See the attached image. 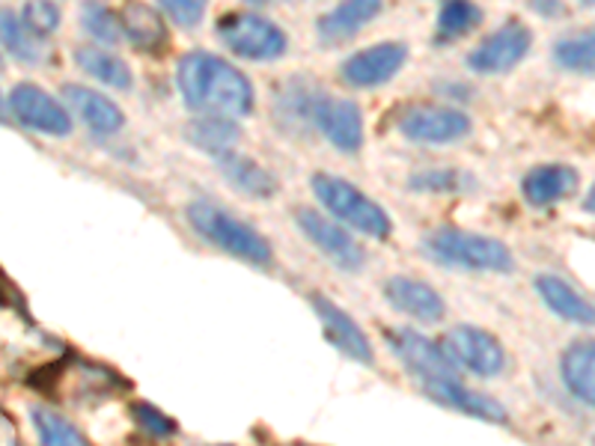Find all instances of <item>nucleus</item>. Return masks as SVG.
Masks as SVG:
<instances>
[{"label": "nucleus", "instance_id": "obj_1", "mask_svg": "<svg viewBox=\"0 0 595 446\" xmlns=\"http://www.w3.org/2000/svg\"><path fill=\"white\" fill-rule=\"evenodd\" d=\"M182 102L194 114H223L242 119L256 105L254 84L242 69L212 51H188L176 66Z\"/></svg>", "mask_w": 595, "mask_h": 446}, {"label": "nucleus", "instance_id": "obj_2", "mask_svg": "<svg viewBox=\"0 0 595 446\" xmlns=\"http://www.w3.org/2000/svg\"><path fill=\"white\" fill-rule=\"evenodd\" d=\"M423 254L444 268L479 271V274H510L515 271V256L503 242L491 235L465 233L456 226H438L423 235Z\"/></svg>", "mask_w": 595, "mask_h": 446}, {"label": "nucleus", "instance_id": "obj_3", "mask_svg": "<svg viewBox=\"0 0 595 446\" xmlns=\"http://www.w3.org/2000/svg\"><path fill=\"white\" fill-rule=\"evenodd\" d=\"M188 223H191L197 235L206 242H212L223 254L242 259L247 266L268 268L275 262V250L268 245L266 235H259L250 223L238 221L235 214L223 212L214 202L197 200L188 206Z\"/></svg>", "mask_w": 595, "mask_h": 446}, {"label": "nucleus", "instance_id": "obj_4", "mask_svg": "<svg viewBox=\"0 0 595 446\" xmlns=\"http://www.w3.org/2000/svg\"><path fill=\"white\" fill-rule=\"evenodd\" d=\"M313 193L316 200L325 206V212H330L342 226L358 230V233L370 235V238H390L394 235V221L390 214L384 212L378 202L366 197L361 188H354L351 181L334 176V173H316L313 179Z\"/></svg>", "mask_w": 595, "mask_h": 446}, {"label": "nucleus", "instance_id": "obj_5", "mask_svg": "<svg viewBox=\"0 0 595 446\" xmlns=\"http://www.w3.org/2000/svg\"><path fill=\"white\" fill-rule=\"evenodd\" d=\"M214 33L235 57L242 60H277L287 51V33L266 15L254 12H226L214 24Z\"/></svg>", "mask_w": 595, "mask_h": 446}, {"label": "nucleus", "instance_id": "obj_6", "mask_svg": "<svg viewBox=\"0 0 595 446\" xmlns=\"http://www.w3.org/2000/svg\"><path fill=\"white\" fill-rule=\"evenodd\" d=\"M387 342L399 357L408 375L415 378L420 387L435 382H450L458 378V366L444 354L441 342L429 340L425 333H417L411 328H396L387 330Z\"/></svg>", "mask_w": 595, "mask_h": 446}, {"label": "nucleus", "instance_id": "obj_7", "mask_svg": "<svg viewBox=\"0 0 595 446\" xmlns=\"http://www.w3.org/2000/svg\"><path fill=\"white\" fill-rule=\"evenodd\" d=\"M298 230L304 233L310 245L316 247L328 262L340 268V271H349V274H358L363 266H366V250L358 245V238L337 221H328L325 214L316 212V209H298L295 212Z\"/></svg>", "mask_w": 595, "mask_h": 446}, {"label": "nucleus", "instance_id": "obj_8", "mask_svg": "<svg viewBox=\"0 0 595 446\" xmlns=\"http://www.w3.org/2000/svg\"><path fill=\"white\" fill-rule=\"evenodd\" d=\"M441 349L458 369H468L479 378H494L506 369V351L500 345L494 333L474 325H458L450 328L441 340Z\"/></svg>", "mask_w": 595, "mask_h": 446}, {"label": "nucleus", "instance_id": "obj_9", "mask_svg": "<svg viewBox=\"0 0 595 446\" xmlns=\"http://www.w3.org/2000/svg\"><path fill=\"white\" fill-rule=\"evenodd\" d=\"M533 33L527 24L506 22L491 33L486 43H479L468 54V66L477 74H503L512 72L515 66L530 54Z\"/></svg>", "mask_w": 595, "mask_h": 446}, {"label": "nucleus", "instance_id": "obj_10", "mask_svg": "<svg viewBox=\"0 0 595 446\" xmlns=\"http://www.w3.org/2000/svg\"><path fill=\"white\" fill-rule=\"evenodd\" d=\"M470 117L456 107H411L399 119V131L415 143H429V146H444V143H458L470 134Z\"/></svg>", "mask_w": 595, "mask_h": 446}, {"label": "nucleus", "instance_id": "obj_11", "mask_svg": "<svg viewBox=\"0 0 595 446\" xmlns=\"http://www.w3.org/2000/svg\"><path fill=\"white\" fill-rule=\"evenodd\" d=\"M10 110L12 117L22 126L39 134H51V138H69L72 134V117L60 102L48 96L43 86L36 84H19L10 93Z\"/></svg>", "mask_w": 595, "mask_h": 446}, {"label": "nucleus", "instance_id": "obj_12", "mask_svg": "<svg viewBox=\"0 0 595 446\" xmlns=\"http://www.w3.org/2000/svg\"><path fill=\"white\" fill-rule=\"evenodd\" d=\"M310 307L316 309V316L322 321V330L334 349L346 354L349 361L361 363V366H372L375 363V351H372L366 333L361 330V325L351 319L346 309H340L328 295L322 292H310Z\"/></svg>", "mask_w": 595, "mask_h": 446}, {"label": "nucleus", "instance_id": "obj_13", "mask_svg": "<svg viewBox=\"0 0 595 446\" xmlns=\"http://www.w3.org/2000/svg\"><path fill=\"white\" fill-rule=\"evenodd\" d=\"M408 63V45L405 43H382L363 48V51L351 54L342 63V81L358 90H372L387 81H394L396 74L402 72Z\"/></svg>", "mask_w": 595, "mask_h": 446}, {"label": "nucleus", "instance_id": "obj_14", "mask_svg": "<svg viewBox=\"0 0 595 446\" xmlns=\"http://www.w3.org/2000/svg\"><path fill=\"white\" fill-rule=\"evenodd\" d=\"M313 117L316 126L325 134L330 146H337L346 155L361 152L363 146V114L361 107L349 102V98H330L322 96L313 105Z\"/></svg>", "mask_w": 595, "mask_h": 446}, {"label": "nucleus", "instance_id": "obj_15", "mask_svg": "<svg viewBox=\"0 0 595 446\" xmlns=\"http://www.w3.org/2000/svg\"><path fill=\"white\" fill-rule=\"evenodd\" d=\"M384 297H387L390 307L405 313L408 319L423 321V325H435V321H441L446 316L444 297L438 295L429 283L415 280V277H387L384 280Z\"/></svg>", "mask_w": 595, "mask_h": 446}, {"label": "nucleus", "instance_id": "obj_16", "mask_svg": "<svg viewBox=\"0 0 595 446\" xmlns=\"http://www.w3.org/2000/svg\"><path fill=\"white\" fill-rule=\"evenodd\" d=\"M432 402L444 404V408H453L458 414H468L477 416V420H486V423H506V408L498 402V399H491L486 394H477V390H470L462 384V378H450V382H435V384H425L420 387Z\"/></svg>", "mask_w": 595, "mask_h": 446}, {"label": "nucleus", "instance_id": "obj_17", "mask_svg": "<svg viewBox=\"0 0 595 446\" xmlns=\"http://www.w3.org/2000/svg\"><path fill=\"white\" fill-rule=\"evenodd\" d=\"M63 98L69 110L78 114V119L84 122L93 134H117L119 128L126 126V114L119 110L117 102H110L105 93L90 90L81 84H66Z\"/></svg>", "mask_w": 595, "mask_h": 446}, {"label": "nucleus", "instance_id": "obj_18", "mask_svg": "<svg viewBox=\"0 0 595 446\" xmlns=\"http://www.w3.org/2000/svg\"><path fill=\"white\" fill-rule=\"evenodd\" d=\"M214 164L218 171L223 173V179L233 185L235 191L245 193L250 200H271L280 191L277 185V176L271 171H266L259 161L247 159V155H238V152H221L214 155Z\"/></svg>", "mask_w": 595, "mask_h": 446}, {"label": "nucleus", "instance_id": "obj_19", "mask_svg": "<svg viewBox=\"0 0 595 446\" xmlns=\"http://www.w3.org/2000/svg\"><path fill=\"white\" fill-rule=\"evenodd\" d=\"M578 171L569 164H542L521 179V193L533 209H548L553 202L565 200L578 191Z\"/></svg>", "mask_w": 595, "mask_h": 446}, {"label": "nucleus", "instance_id": "obj_20", "mask_svg": "<svg viewBox=\"0 0 595 446\" xmlns=\"http://www.w3.org/2000/svg\"><path fill=\"white\" fill-rule=\"evenodd\" d=\"M533 286H536L539 297L545 301V307L551 309L553 316H560L563 321H572V325H581V328H593V304L572 283H565L563 277L539 274L533 280Z\"/></svg>", "mask_w": 595, "mask_h": 446}, {"label": "nucleus", "instance_id": "obj_21", "mask_svg": "<svg viewBox=\"0 0 595 446\" xmlns=\"http://www.w3.org/2000/svg\"><path fill=\"white\" fill-rule=\"evenodd\" d=\"M382 7L384 0H342L316 22V33L325 45L346 43L354 33L363 31L382 12Z\"/></svg>", "mask_w": 595, "mask_h": 446}, {"label": "nucleus", "instance_id": "obj_22", "mask_svg": "<svg viewBox=\"0 0 595 446\" xmlns=\"http://www.w3.org/2000/svg\"><path fill=\"white\" fill-rule=\"evenodd\" d=\"M122 33L138 51L152 54V57H161L171 45V33L164 27V19L147 3H128L126 15H122Z\"/></svg>", "mask_w": 595, "mask_h": 446}, {"label": "nucleus", "instance_id": "obj_23", "mask_svg": "<svg viewBox=\"0 0 595 446\" xmlns=\"http://www.w3.org/2000/svg\"><path fill=\"white\" fill-rule=\"evenodd\" d=\"M560 375H563L565 390L593 408L595 402V345L593 342H572L560 357Z\"/></svg>", "mask_w": 595, "mask_h": 446}, {"label": "nucleus", "instance_id": "obj_24", "mask_svg": "<svg viewBox=\"0 0 595 446\" xmlns=\"http://www.w3.org/2000/svg\"><path fill=\"white\" fill-rule=\"evenodd\" d=\"M0 48L12 54L24 66H39L48 60V48H45L43 36H36L22 22V15L3 10V7H0Z\"/></svg>", "mask_w": 595, "mask_h": 446}, {"label": "nucleus", "instance_id": "obj_25", "mask_svg": "<svg viewBox=\"0 0 595 446\" xmlns=\"http://www.w3.org/2000/svg\"><path fill=\"white\" fill-rule=\"evenodd\" d=\"M185 138L191 140L197 149H202V152H209V155H221V152L235 149V143L242 140V128H238V122L233 117L200 114V117L188 122Z\"/></svg>", "mask_w": 595, "mask_h": 446}, {"label": "nucleus", "instance_id": "obj_26", "mask_svg": "<svg viewBox=\"0 0 595 446\" xmlns=\"http://www.w3.org/2000/svg\"><path fill=\"white\" fill-rule=\"evenodd\" d=\"M74 63L105 86H114V90H131V84H135L131 69L119 60L117 54H107L105 48L81 45V48H74Z\"/></svg>", "mask_w": 595, "mask_h": 446}, {"label": "nucleus", "instance_id": "obj_27", "mask_svg": "<svg viewBox=\"0 0 595 446\" xmlns=\"http://www.w3.org/2000/svg\"><path fill=\"white\" fill-rule=\"evenodd\" d=\"M482 24V10L474 0H446L438 12V43H456Z\"/></svg>", "mask_w": 595, "mask_h": 446}, {"label": "nucleus", "instance_id": "obj_28", "mask_svg": "<svg viewBox=\"0 0 595 446\" xmlns=\"http://www.w3.org/2000/svg\"><path fill=\"white\" fill-rule=\"evenodd\" d=\"M81 27H84L93 39L105 45H117L122 43V19L117 12L105 7L102 0H84L81 3Z\"/></svg>", "mask_w": 595, "mask_h": 446}, {"label": "nucleus", "instance_id": "obj_29", "mask_svg": "<svg viewBox=\"0 0 595 446\" xmlns=\"http://www.w3.org/2000/svg\"><path fill=\"white\" fill-rule=\"evenodd\" d=\"M31 420L45 446H84V432L48 408H31Z\"/></svg>", "mask_w": 595, "mask_h": 446}, {"label": "nucleus", "instance_id": "obj_30", "mask_svg": "<svg viewBox=\"0 0 595 446\" xmlns=\"http://www.w3.org/2000/svg\"><path fill=\"white\" fill-rule=\"evenodd\" d=\"M553 60L557 66H563L569 72L590 74L595 69V43L593 33H584V36H569L563 43L553 45Z\"/></svg>", "mask_w": 595, "mask_h": 446}, {"label": "nucleus", "instance_id": "obj_31", "mask_svg": "<svg viewBox=\"0 0 595 446\" xmlns=\"http://www.w3.org/2000/svg\"><path fill=\"white\" fill-rule=\"evenodd\" d=\"M22 22L31 27L36 36H51L60 27V10L54 0H27L22 10Z\"/></svg>", "mask_w": 595, "mask_h": 446}, {"label": "nucleus", "instance_id": "obj_32", "mask_svg": "<svg viewBox=\"0 0 595 446\" xmlns=\"http://www.w3.org/2000/svg\"><path fill=\"white\" fill-rule=\"evenodd\" d=\"M465 181H468V176L458 171H425L411 176V188L429 193H450L465 191Z\"/></svg>", "mask_w": 595, "mask_h": 446}, {"label": "nucleus", "instance_id": "obj_33", "mask_svg": "<svg viewBox=\"0 0 595 446\" xmlns=\"http://www.w3.org/2000/svg\"><path fill=\"white\" fill-rule=\"evenodd\" d=\"M131 416H135L140 429L152 437H173L176 432H179L176 420H171L164 411H159L155 404H149V402L135 404V408H131Z\"/></svg>", "mask_w": 595, "mask_h": 446}, {"label": "nucleus", "instance_id": "obj_34", "mask_svg": "<svg viewBox=\"0 0 595 446\" xmlns=\"http://www.w3.org/2000/svg\"><path fill=\"white\" fill-rule=\"evenodd\" d=\"M159 7L176 27L188 31V27H197L202 22L209 0H159Z\"/></svg>", "mask_w": 595, "mask_h": 446}, {"label": "nucleus", "instance_id": "obj_35", "mask_svg": "<svg viewBox=\"0 0 595 446\" xmlns=\"http://www.w3.org/2000/svg\"><path fill=\"white\" fill-rule=\"evenodd\" d=\"M0 309H15L22 319L31 321L27 316V297L22 295V289L12 283V277L0 268Z\"/></svg>", "mask_w": 595, "mask_h": 446}, {"label": "nucleus", "instance_id": "obj_36", "mask_svg": "<svg viewBox=\"0 0 595 446\" xmlns=\"http://www.w3.org/2000/svg\"><path fill=\"white\" fill-rule=\"evenodd\" d=\"M527 7H530L536 15H542V19H563L565 15L563 0H527Z\"/></svg>", "mask_w": 595, "mask_h": 446}, {"label": "nucleus", "instance_id": "obj_37", "mask_svg": "<svg viewBox=\"0 0 595 446\" xmlns=\"http://www.w3.org/2000/svg\"><path fill=\"white\" fill-rule=\"evenodd\" d=\"M19 441V432H15V423L10 416L0 411V444H15Z\"/></svg>", "mask_w": 595, "mask_h": 446}, {"label": "nucleus", "instance_id": "obj_38", "mask_svg": "<svg viewBox=\"0 0 595 446\" xmlns=\"http://www.w3.org/2000/svg\"><path fill=\"white\" fill-rule=\"evenodd\" d=\"M0 122H7V107H3V96H0Z\"/></svg>", "mask_w": 595, "mask_h": 446}, {"label": "nucleus", "instance_id": "obj_39", "mask_svg": "<svg viewBox=\"0 0 595 446\" xmlns=\"http://www.w3.org/2000/svg\"><path fill=\"white\" fill-rule=\"evenodd\" d=\"M247 3H256V7H262V3H268V0H247Z\"/></svg>", "mask_w": 595, "mask_h": 446}, {"label": "nucleus", "instance_id": "obj_40", "mask_svg": "<svg viewBox=\"0 0 595 446\" xmlns=\"http://www.w3.org/2000/svg\"><path fill=\"white\" fill-rule=\"evenodd\" d=\"M581 3H584V7H593V0H581Z\"/></svg>", "mask_w": 595, "mask_h": 446}, {"label": "nucleus", "instance_id": "obj_41", "mask_svg": "<svg viewBox=\"0 0 595 446\" xmlns=\"http://www.w3.org/2000/svg\"><path fill=\"white\" fill-rule=\"evenodd\" d=\"M0 69H3V54H0Z\"/></svg>", "mask_w": 595, "mask_h": 446}]
</instances>
